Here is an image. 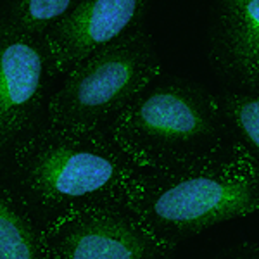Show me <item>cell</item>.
I'll use <instances>...</instances> for the list:
<instances>
[{"label": "cell", "mask_w": 259, "mask_h": 259, "mask_svg": "<svg viewBox=\"0 0 259 259\" xmlns=\"http://www.w3.org/2000/svg\"><path fill=\"white\" fill-rule=\"evenodd\" d=\"M40 228L92 206H126L139 169L106 130L41 123L0 166Z\"/></svg>", "instance_id": "obj_1"}, {"label": "cell", "mask_w": 259, "mask_h": 259, "mask_svg": "<svg viewBox=\"0 0 259 259\" xmlns=\"http://www.w3.org/2000/svg\"><path fill=\"white\" fill-rule=\"evenodd\" d=\"M126 207L159 240H182L259 211V157L240 140L169 169L139 171Z\"/></svg>", "instance_id": "obj_2"}, {"label": "cell", "mask_w": 259, "mask_h": 259, "mask_svg": "<svg viewBox=\"0 0 259 259\" xmlns=\"http://www.w3.org/2000/svg\"><path fill=\"white\" fill-rule=\"evenodd\" d=\"M106 132L139 171L189 164L235 140L218 94L178 76L157 78Z\"/></svg>", "instance_id": "obj_3"}, {"label": "cell", "mask_w": 259, "mask_h": 259, "mask_svg": "<svg viewBox=\"0 0 259 259\" xmlns=\"http://www.w3.org/2000/svg\"><path fill=\"white\" fill-rule=\"evenodd\" d=\"M161 73L156 44L139 28L73 66L50 95L45 121L62 128L106 130Z\"/></svg>", "instance_id": "obj_4"}, {"label": "cell", "mask_w": 259, "mask_h": 259, "mask_svg": "<svg viewBox=\"0 0 259 259\" xmlns=\"http://www.w3.org/2000/svg\"><path fill=\"white\" fill-rule=\"evenodd\" d=\"M54 76L44 40L19 28L0 7V166L45 123Z\"/></svg>", "instance_id": "obj_5"}, {"label": "cell", "mask_w": 259, "mask_h": 259, "mask_svg": "<svg viewBox=\"0 0 259 259\" xmlns=\"http://www.w3.org/2000/svg\"><path fill=\"white\" fill-rule=\"evenodd\" d=\"M44 259H173L126 206H92L41 227Z\"/></svg>", "instance_id": "obj_6"}, {"label": "cell", "mask_w": 259, "mask_h": 259, "mask_svg": "<svg viewBox=\"0 0 259 259\" xmlns=\"http://www.w3.org/2000/svg\"><path fill=\"white\" fill-rule=\"evenodd\" d=\"M154 0H76L68 14L45 33L44 47L56 76H64L97 49L144 28Z\"/></svg>", "instance_id": "obj_7"}, {"label": "cell", "mask_w": 259, "mask_h": 259, "mask_svg": "<svg viewBox=\"0 0 259 259\" xmlns=\"http://www.w3.org/2000/svg\"><path fill=\"white\" fill-rule=\"evenodd\" d=\"M207 57L230 85H259V0H214Z\"/></svg>", "instance_id": "obj_8"}, {"label": "cell", "mask_w": 259, "mask_h": 259, "mask_svg": "<svg viewBox=\"0 0 259 259\" xmlns=\"http://www.w3.org/2000/svg\"><path fill=\"white\" fill-rule=\"evenodd\" d=\"M0 259H44L38 221L4 177H0Z\"/></svg>", "instance_id": "obj_9"}, {"label": "cell", "mask_w": 259, "mask_h": 259, "mask_svg": "<svg viewBox=\"0 0 259 259\" xmlns=\"http://www.w3.org/2000/svg\"><path fill=\"white\" fill-rule=\"evenodd\" d=\"M218 100L233 137L259 157V85L227 90Z\"/></svg>", "instance_id": "obj_10"}, {"label": "cell", "mask_w": 259, "mask_h": 259, "mask_svg": "<svg viewBox=\"0 0 259 259\" xmlns=\"http://www.w3.org/2000/svg\"><path fill=\"white\" fill-rule=\"evenodd\" d=\"M74 4L76 0H6L0 7L19 28L44 38Z\"/></svg>", "instance_id": "obj_11"}, {"label": "cell", "mask_w": 259, "mask_h": 259, "mask_svg": "<svg viewBox=\"0 0 259 259\" xmlns=\"http://www.w3.org/2000/svg\"><path fill=\"white\" fill-rule=\"evenodd\" d=\"M218 259H259V245L244 242V244L233 247L230 252L223 254Z\"/></svg>", "instance_id": "obj_12"}]
</instances>
